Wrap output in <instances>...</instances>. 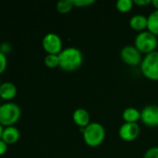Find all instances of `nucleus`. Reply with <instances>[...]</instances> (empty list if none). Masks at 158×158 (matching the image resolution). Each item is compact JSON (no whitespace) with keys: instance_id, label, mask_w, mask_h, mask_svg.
<instances>
[{"instance_id":"nucleus-6","label":"nucleus","mask_w":158,"mask_h":158,"mask_svg":"<svg viewBox=\"0 0 158 158\" xmlns=\"http://www.w3.org/2000/svg\"><path fill=\"white\" fill-rule=\"evenodd\" d=\"M42 46L47 54L59 55L62 51V41L58 34L50 32L44 36Z\"/></svg>"},{"instance_id":"nucleus-1","label":"nucleus","mask_w":158,"mask_h":158,"mask_svg":"<svg viewBox=\"0 0 158 158\" xmlns=\"http://www.w3.org/2000/svg\"><path fill=\"white\" fill-rule=\"evenodd\" d=\"M60 68L65 71H74L77 69L83 63V54L75 47H68L62 49L59 54Z\"/></svg>"},{"instance_id":"nucleus-23","label":"nucleus","mask_w":158,"mask_h":158,"mask_svg":"<svg viewBox=\"0 0 158 158\" xmlns=\"http://www.w3.org/2000/svg\"><path fill=\"white\" fill-rule=\"evenodd\" d=\"M134 4L138 6H147L149 4H152V0H134Z\"/></svg>"},{"instance_id":"nucleus-21","label":"nucleus","mask_w":158,"mask_h":158,"mask_svg":"<svg viewBox=\"0 0 158 158\" xmlns=\"http://www.w3.org/2000/svg\"><path fill=\"white\" fill-rule=\"evenodd\" d=\"M7 65V60L6 55L0 52V74H2L6 70Z\"/></svg>"},{"instance_id":"nucleus-24","label":"nucleus","mask_w":158,"mask_h":158,"mask_svg":"<svg viewBox=\"0 0 158 158\" xmlns=\"http://www.w3.org/2000/svg\"><path fill=\"white\" fill-rule=\"evenodd\" d=\"M152 5L156 10H158V0H152Z\"/></svg>"},{"instance_id":"nucleus-13","label":"nucleus","mask_w":158,"mask_h":158,"mask_svg":"<svg viewBox=\"0 0 158 158\" xmlns=\"http://www.w3.org/2000/svg\"><path fill=\"white\" fill-rule=\"evenodd\" d=\"M129 26L134 31H138L140 32L143 31L148 27V18L142 14L134 15L129 19Z\"/></svg>"},{"instance_id":"nucleus-4","label":"nucleus","mask_w":158,"mask_h":158,"mask_svg":"<svg viewBox=\"0 0 158 158\" xmlns=\"http://www.w3.org/2000/svg\"><path fill=\"white\" fill-rule=\"evenodd\" d=\"M135 46L142 54H149L156 51L158 41L156 35L149 31H141L135 37Z\"/></svg>"},{"instance_id":"nucleus-19","label":"nucleus","mask_w":158,"mask_h":158,"mask_svg":"<svg viewBox=\"0 0 158 158\" xmlns=\"http://www.w3.org/2000/svg\"><path fill=\"white\" fill-rule=\"evenodd\" d=\"M95 3V0H74V6L75 7H85L91 6Z\"/></svg>"},{"instance_id":"nucleus-20","label":"nucleus","mask_w":158,"mask_h":158,"mask_svg":"<svg viewBox=\"0 0 158 158\" xmlns=\"http://www.w3.org/2000/svg\"><path fill=\"white\" fill-rule=\"evenodd\" d=\"M143 158H158V147L149 148L145 152Z\"/></svg>"},{"instance_id":"nucleus-10","label":"nucleus","mask_w":158,"mask_h":158,"mask_svg":"<svg viewBox=\"0 0 158 158\" xmlns=\"http://www.w3.org/2000/svg\"><path fill=\"white\" fill-rule=\"evenodd\" d=\"M20 137V133L19 129L14 126H8L4 128L1 140L4 141L7 144H14L19 141Z\"/></svg>"},{"instance_id":"nucleus-2","label":"nucleus","mask_w":158,"mask_h":158,"mask_svg":"<svg viewBox=\"0 0 158 158\" xmlns=\"http://www.w3.org/2000/svg\"><path fill=\"white\" fill-rule=\"evenodd\" d=\"M105 129L98 122H90L83 131V138L85 143L90 147H97L101 145L105 139Z\"/></svg>"},{"instance_id":"nucleus-17","label":"nucleus","mask_w":158,"mask_h":158,"mask_svg":"<svg viewBox=\"0 0 158 158\" xmlns=\"http://www.w3.org/2000/svg\"><path fill=\"white\" fill-rule=\"evenodd\" d=\"M45 65L49 68V69H54L60 66V59H59V55H51L47 54L45 56L44 59Z\"/></svg>"},{"instance_id":"nucleus-12","label":"nucleus","mask_w":158,"mask_h":158,"mask_svg":"<svg viewBox=\"0 0 158 158\" xmlns=\"http://www.w3.org/2000/svg\"><path fill=\"white\" fill-rule=\"evenodd\" d=\"M17 94V87L10 81H6L0 85V98L6 101L13 99Z\"/></svg>"},{"instance_id":"nucleus-26","label":"nucleus","mask_w":158,"mask_h":158,"mask_svg":"<svg viewBox=\"0 0 158 158\" xmlns=\"http://www.w3.org/2000/svg\"><path fill=\"white\" fill-rule=\"evenodd\" d=\"M0 85H1V84H0Z\"/></svg>"},{"instance_id":"nucleus-9","label":"nucleus","mask_w":158,"mask_h":158,"mask_svg":"<svg viewBox=\"0 0 158 158\" xmlns=\"http://www.w3.org/2000/svg\"><path fill=\"white\" fill-rule=\"evenodd\" d=\"M141 129L138 123H127L125 122L119 129V136L126 142H132L136 140L140 134Z\"/></svg>"},{"instance_id":"nucleus-22","label":"nucleus","mask_w":158,"mask_h":158,"mask_svg":"<svg viewBox=\"0 0 158 158\" xmlns=\"http://www.w3.org/2000/svg\"><path fill=\"white\" fill-rule=\"evenodd\" d=\"M7 144L4 141L0 140V156H3L7 152Z\"/></svg>"},{"instance_id":"nucleus-7","label":"nucleus","mask_w":158,"mask_h":158,"mask_svg":"<svg viewBox=\"0 0 158 158\" xmlns=\"http://www.w3.org/2000/svg\"><path fill=\"white\" fill-rule=\"evenodd\" d=\"M120 56L122 60L129 66L141 65L142 61V53L136 48L135 45H126L120 51Z\"/></svg>"},{"instance_id":"nucleus-5","label":"nucleus","mask_w":158,"mask_h":158,"mask_svg":"<svg viewBox=\"0 0 158 158\" xmlns=\"http://www.w3.org/2000/svg\"><path fill=\"white\" fill-rule=\"evenodd\" d=\"M141 70L146 78L158 81V51L149 53L143 57L141 63Z\"/></svg>"},{"instance_id":"nucleus-18","label":"nucleus","mask_w":158,"mask_h":158,"mask_svg":"<svg viewBox=\"0 0 158 158\" xmlns=\"http://www.w3.org/2000/svg\"><path fill=\"white\" fill-rule=\"evenodd\" d=\"M134 5V1L132 0H118L116 2V8L120 12H128L129 11Z\"/></svg>"},{"instance_id":"nucleus-11","label":"nucleus","mask_w":158,"mask_h":158,"mask_svg":"<svg viewBox=\"0 0 158 158\" xmlns=\"http://www.w3.org/2000/svg\"><path fill=\"white\" fill-rule=\"evenodd\" d=\"M73 120L80 128H86L90 124V115L85 108H77L73 114Z\"/></svg>"},{"instance_id":"nucleus-14","label":"nucleus","mask_w":158,"mask_h":158,"mask_svg":"<svg viewBox=\"0 0 158 158\" xmlns=\"http://www.w3.org/2000/svg\"><path fill=\"white\" fill-rule=\"evenodd\" d=\"M122 117L127 123H137L141 119V111L135 107H128L123 111Z\"/></svg>"},{"instance_id":"nucleus-16","label":"nucleus","mask_w":158,"mask_h":158,"mask_svg":"<svg viewBox=\"0 0 158 158\" xmlns=\"http://www.w3.org/2000/svg\"><path fill=\"white\" fill-rule=\"evenodd\" d=\"M73 7H74V0H61L56 5L57 10L61 14H65V13L70 12L73 9Z\"/></svg>"},{"instance_id":"nucleus-25","label":"nucleus","mask_w":158,"mask_h":158,"mask_svg":"<svg viewBox=\"0 0 158 158\" xmlns=\"http://www.w3.org/2000/svg\"><path fill=\"white\" fill-rule=\"evenodd\" d=\"M3 130H4V128H3V126L0 124V140H1V137H2V132H3Z\"/></svg>"},{"instance_id":"nucleus-15","label":"nucleus","mask_w":158,"mask_h":158,"mask_svg":"<svg viewBox=\"0 0 158 158\" xmlns=\"http://www.w3.org/2000/svg\"><path fill=\"white\" fill-rule=\"evenodd\" d=\"M148 27L147 30L154 33L155 35H158V10L153 11L148 17Z\"/></svg>"},{"instance_id":"nucleus-3","label":"nucleus","mask_w":158,"mask_h":158,"mask_svg":"<svg viewBox=\"0 0 158 158\" xmlns=\"http://www.w3.org/2000/svg\"><path fill=\"white\" fill-rule=\"evenodd\" d=\"M20 107L15 103H5L0 106V124L2 126H13L20 119Z\"/></svg>"},{"instance_id":"nucleus-8","label":"nucleus","mask_w":158,"mask_h":158,"mask_svg":"<svg viewBox=\"0 0 158 158\" xmlns=\"http://www.w3.org/2000/svg\"><path fill=\"white\" fill-rule=\"evenodd\" d=\"M141 120L148 127H158V106L149 105L141 111Z\"/></svg>"}]
</instances>
